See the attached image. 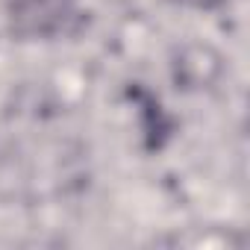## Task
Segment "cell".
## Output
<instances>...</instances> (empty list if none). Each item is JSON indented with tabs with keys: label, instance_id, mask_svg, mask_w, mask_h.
<instances>
[{
	"label": "cell",
	"instance_id": "obj_1",
	"mask_svg": "<svg viewBox=\"0 0 250 250\" xmlns=\"http://www.w3.org/2000/svg\"><path fill=\"white\" fill-rule=\"evenodd\" d=\"M62 0H15V18L33 21V30H44V21H53L62 15Z\"/></svg>",
	"mask_w": 250,
	"mask_h": 250
}]
</instances>
